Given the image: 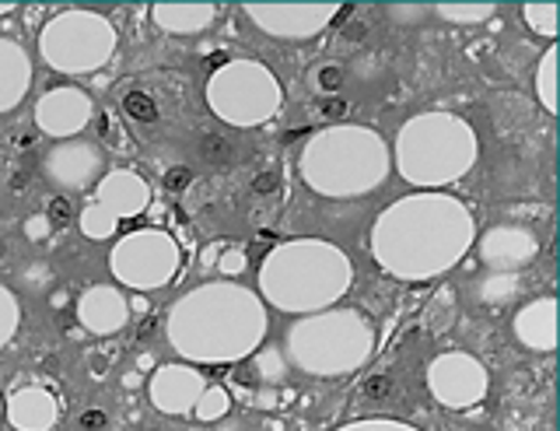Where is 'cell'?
<instances>
[{"mask_svg": "<svg viewBox=\"0 0 560 431\" xmlns=\"http://www.w3.org/2000/svg\"><path fill=\"white\" fill-rule=\"evenodd\" d=\"M168 334L186 358L221 361L253 348L262 334V313L249 291L207 284L175 305Z\"/></svg>", "mask_w": 560, "mask_h": 431, "instance_id": "1", "label": "cell"}, {"mask_svg": "<svg viewBox=\"0 0 560 431\" xmlns=\"http://www.w3.org/2000/svg\"><path fill=\"white\" fill-rule=\"evenodd\" d=\"M116 49V32H109L105 19L88 11H70L52 19L43 32V54L60 71H92L109 60Z\"/></svg>", "mask_w": 560, "mask_h": 431, "instance_id": "2", "label": "cell"}, {"mask_svg": "<svg viewBox=\"0 0 560 431\" xmlns=\"http://www.w3.org/2000/svg\"><path fill=\"white\" fill-rule=\"evenodd\" d=\"M113 267L119 281L133 288H158L179 267V249L165 232H137L119 243V249L113 253Z\"/></svg>", "mask_w": 560, "mask_h": 431, "instance_id": "3", "label": "cell"}, {"mask_svg": "<svg viewBox=\"0 0 560 431\" xmlns=\"http://www.w3.org/2000/svg\"><path fill=\"white\" fill-rule=\"evenodd\" d=\"M270 78L262 67H253V63H232L224 67V71L214 74L210 81V106H214L218 116L232 119V124H253V119H262L270 109L259 106V89Z\"/></svg>", "mask_w": 560, "mask_h": 431, "instance_id": "4", "label": "cell"}, {"mask_svg": "<svg viewBox=\"0 0 560 431\" xmlns=\"http://www.w3.org/2000/svg\"><path fill=\"white\" fill-rule=\"evenodd\" d=\"M98 165L102 154L92 144H60L43 159L46 176L60 186H84L98 172Z\"/></svg>", "mask_w": 560, "mask_h": 431, "instance_id": "5", "label": "cell"}, {"mask_svg": "<svg viewBox=\"0 0 560 431\" xmlns=\"http://www.w3.org/2000/svg\"><path fill=\"white\" fill-rule=\"evenodd\" d=\"M88 116H92V102L74 89H57L39 102V127L57 137L81 130L88 124Z\"/></svg>", "mask_w": 560, "mask_h": 431, "instance_id": "6", "label": "cell"}, {"mask_svg": "<svg viewBox=\"0 0 560 431\" xmlns=\"http://www.w3.org/2000/svg\"><path fill=\"white\" fill-rule=\"evenodd\" d=\"M200 396H203V378L179 365L162 369L151 383V400L165 413H186L189 407H197Z\"/></svg>", "mask_w": 560, "mask_h": 431, "instance_id": "7", "label": "cell"}, {"mask_svg": "<svg viewBox=\"0 0 560 431\" xmlns=\"http://www.w3.org/2000/svg\"><path fill=\"white\" fill-rule=\"evenodd\" d=\"M78 308H81V323L92 334H116L127 323V299L113 288H92Z\"/></svg>", "mask_w": 560, "mask_h": 431, "instance_id": "8", "label": "cell"}, {"mask_svg": "<svg viewBox=\"0 0 560 431\" xmlns=\"http://www.w3.org/2000/svg\"><path fill=\"white\" fill-rule=\"evenodd\" d=\"M98 200L105 211L119 221V218L137 214L148 207V183L137 179L133 172H113V176L98 186Z\"/></svg>", "mask_w": 560, "mask_h": 431, "instance_id": "9", "label": "cell"}, {"mask_svg": "<svg viewBox=\"0 0 560 431\" xmlns=\"http://www.w3.org/2000/svg\"><path fill=\"white\" fill-rule=\"evenodd\" d=\"M32 67L22 57V46H14L8 39H0V113L11 109L22 92L28 89Z\"/></svg>", "mask_w": 560, "mask_h": 431, "instance_id": "10", "label": "cell"}, {"mask_svg": "<svg viewBox=\"0 0 560 431\" xmlns=\"http://www.w3.org/2000/svg\"><path fill=\"white\" fill-rule=\"evenodd\" d=\"M11 424L22 431H46L52 421H57V404L49 400L43 389H25L11 400Z\"/></svg>", "mask_w": 560, "mask_h": 431, "instance_id": "11", "label": "cell"}, {"mask_svg": "<svg viewBox=\"0 0 560 431\" xmlns=\"http://www.w3.org/2000/svg\"><path fill=\"white\" fill-rule=\"evenodd\" d=\"M210 14H214V8H154L158 25L172 28V32H197V28H207Z\"/></svg>", "mask_w": 560, "mask_h": 431, "instance_id": "12", "label": "cell"}, {"mask_svg": "<svg viewBox=\"0 0 560 431\" xmlns=\"http://www.w3.org/2000/svg\"><path fill=\"white\" fill-rule=\"evenodd\" d=\"M122 113H127L133 124H144V127L158 124V106L151 102V95H144V92H127V95H122Z\"/></svg>", "mask_w": 560, "mask_h": 431, "instance_id": "13", "label": "cell"}, {"mask_svg": "<svg viewBox=\"0 0 560 431\" xmlns=\"http://www.w3.org/2000/svg\"><path fill=\"white\" fill-rule=\"evenodd\" d=\"M197 151H200V159L210 162V165H228V162H232V154H235L232 141H224L221 133H203Z\"/></svg>", "mask_w": 560, "mask_h": 431, "instance_id": "14", "label": "cell"}, {"mask_svg": "<svg viewBox=\"0 0 560 431\" xmlns=\"http://www.w3.org/2000/svg\"><path fill=\"white\" fill-rule=\"evenodd\" d=\"M221 413H228V396H224V389H207L200 400H197V418L214 421V418H221Z\"/></svg>", "mask_w": 560, "mask_h": 431, "instance_id": "15", "label": "cell"}, {"mask_svg": "<svg viewBox=\"0 0 560 431\" xmlns=\"http://www.w3.org/2000/svg\"><path fill=\"white\" fill-rule=\"evenodd\" d=\"M84 232L88 235H95V238H102V235H109L113 229H116V218L105 211V207H92V211H84Z\"/></svg>", "mask_w": 560, "mask_h": 431, "instance_id": "16", "label": "cell"}, {"mask_svg": "<svg viewBox=\"0 0 560 431\" xmlns=\"http://www.w3.org/2000/svg\"><path fill=\"white\" fill-rule=\"evenodd\" d=\"M14 323H18V305L14 295L8 288H0V343H8L14 334Z\"/></svg>", "mask_w": 560, "mask_h": 431, "instance_id": "17", "label": "cell"}, {"mask_svg": "<svg viewBox=\"0 0 560 431\" xmlns=\"http://www.w3.org/2000/svg\"><path fill=\"white\" fill-rule=\"evenodd\" d=\"M70 200L67 197H52L49 200V207H46V221L49 225H57V229H63V225H70Z\"/></svg>", "mask_w": 560, "mask_h": 431, "instance_id": "18", "label": "cell"}, {"mask_svg": "<svg viewBox=\"0 0 560 431\" xmlns=\"http://www.w3.org/2000/svg\"><path fill=\"white\" fill-rule=\"evenodd\" d=\"M343 67H337V63H326L323 71H319V78H315V84H319L323 92H337L340 84H343Z\"/></svg>", "mask_w": 560, "mask_h": 431, "instance_id": "19", "label": "cell"}, {"mask_svg": "<svg viewBox=\"0 0 560 431\" xmlns=\"http://www.w3.org/2000/svg\"><path fill=\"white\" fill-rule=\"evenodd\" d=\"M393 378L389 375H372V378H368V383H364V396H368V400H385V396H389L393 393Z\"/></svg>", "mask_w": 560, "mask_h": 431, "instance_id": "20", "label": "cell"}, {"mask_svg": "<svg viewBox=\"0 0 560 431\" xmlns=\"http://www.w3.org/2000/svg\"><path fill=\"white\" fill-rule=\"evenodd\" d=\"M189 183H192L189 168H172V172H165V189H172V194H183Z\"/></svg>", "mask_w": 560, "mask_h": 431, "instance_id": "21", "label": "cell"}, {"mask_svg": "<svg viewBox=\"0 0 560 431\" xmlns=\"http://www.w3.org/2000/svg\"><path fill=\"white\" fill-rule=\"evenodd\" d=\"M347 109H350V102H343V98H326L319 106V113L326 119H340V116H347Z\"/></svg>", "mask_w": 560, "mask_h": 431, "instance_id": "22", "label": "cell"}, {"mask_svg": "<svg viewBox=\"0 0 560 431\" xmlns=\"http://www.w3.org/2000/svg\"><path fill=\"white\" fill-rule=\"evenodd\" d=\"M273 189H280V176H273V172H262L253 179V194H273Z\"/></svg>", "mask_w": 560, "mask_h": 431, "instance_id": "23", "label": "cell"}, {"mask_svg": "<svg viewBox=\"0 0 560 431\" xmlns=\"http://www.w3.org/2000/svg\"><path fill=\"white\" fill-rule=\"evenodd\" d=\"M81 428H88V431H102V428H105V410H84V413H81Z\"/></svg>", "mask_w": 560, "mask_h": 431, "instance_id": "24", "label": "cell"}, {"mask_svg": "<svg viewBox=\"0 0 560 431\" xmlns=\"http://www.w3.org/2000/svg\"><path fill=\"white\" fill-rule=\"evenodd\" d=\"M102 137H105V141H116V127H113L109 116H102Z\"/></svg>", "mask_w": 560, "mask_h": 431, "instance_id": "25", "label": "cell"}, {"mask_svg": "<svg viewBox=\"0 0 560 431\" xmlns=\"http://www.w3.org/2000/svg\"><path fill=\"white\" fill-rule=\"evenodd\" d=\"M49 305H52V308H63V305H67V295H63V291H52Z\"/></svg>", "mask_w": 560, "mask_h": 431, "instance_id": "26", "label": "cell"}, {"mask_svg": "<svg viewBox=\"0 0 560 431\" xmlns=\"http://www.w3.org/2000/svg\"><path fill=\"white\" fill-rule=\"evenodd\" d=\"M32 141H35V137H32V133H28V137H25V133H18V137H14V144H18V148H28Z\"/></svg>", "mask_w": 560, "mask_h": 431, "instance_id": "27", "label": "cell"}, {"mask_svg": "<svg viewBox=\"0 0 560 431\" xmlns=\"http://www.w3.org/2000/svg\"><path fill=\"white\" fill-rule=\"evenodd\" d=\"M11 8H14V4H0V14H8Z\"/></svg>", "mask_w": 560, "mask_h": 431, "instance_id": "28", "label": "cell"}]
</instances>
